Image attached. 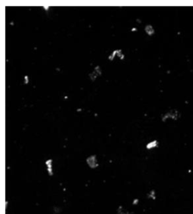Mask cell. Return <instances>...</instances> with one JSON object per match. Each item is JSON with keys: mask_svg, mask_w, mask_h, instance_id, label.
Returning a JSON list of instances; mask_svg holds the SVG:
<instances>
[{"mask_svg": "<svg viewBox=\"0 0 193 214\" xmlns=\"http://www.w3.org/2000/svg\"><path fill=\"white\" fill-rule=\"evenodd\" d=\"M129 214V213L126 210H124L123 209H120L119 210V214Z\"/></svg>", "mask_w": 193, "mask_h": 214, "instance_id": "obj_1", "label": "cell"}]
</instances>
